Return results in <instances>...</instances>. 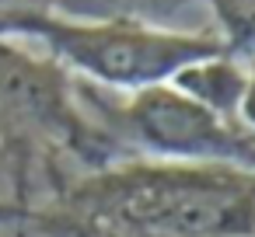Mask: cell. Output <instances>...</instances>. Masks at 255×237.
Returning a JSON list of instances; mask_svg holds the SVG:
<instances>
[{
    "instance_id": "4",
    "label": "cell",
    "mask_w": 255,
    "mask_h": 237,
    "mask_svg": "<svg viewBox=\"0 0 255 237\" xmlns=\"http://www.w3.org/2000/svg\"><path fill=\"white\" fill-rule=\"evenodd\" d=\"M25 133L60 140L88 160H98V150L105 147L70 101V77L56 60H35L0 42V143L25 140Z\"/></svg>"
},
{
    "instance_id": "7",
    "label": "cell",
    "mask_w": 255,
    "mask_h": 237,
    "mask_svg": "<svg viewBox=\"0 0 255 237\" xmlns=\"http://www.w3.org/2000/svg\"><path fill=\"white\" fill-rule=\"evenodd\" d=\"M238 119H241V126L255 136V56L245 60V94H241Z\"/></svg>"
},
{
    "instance_id": "1",
    "label": "cell",
    "mask_w": 255,
    "mask_h": 237,
    "mask_svg": "<svg viewBox=\"0 0 255 237\" xmlns=\"http://www.w3.org/2000/svg\"><path fill=\"white\" fill-rule=\"evenodd\" d=\"M126 237H255V171L123 160L91 167L60 202Z\"/></svg>"
},
{
    "instance_id": "5",
    "label": "cell",
    "mask_w": 255,
    "mask_h": 237,
    "mask_svg": "<svg viewBox=\"0 0 255 237\" xmlns=\"http://www.w3.org/2000/svg\"><path fill=\"white\" fill-rule=\"evenodd\" d=\"M168 84L175 91H182L185 98L199 101L203 108L217 112L220 119L241 122L238 108H241V94H245V60L238 53H220V56L196 60V63L182 67Z\"/></svg>"
},
{
    "instance_id": "6",
    "label": "cell",
    "mask_w": 255,
    "mask_h": 237,
    "mask_svg": "<svg viewBox=\"0 0 255 237\" xmlns=\"http://www.w3.org/2000/svg\"><path fill=\"white\" fill-rule=\"evenodd\" d=\"M220 39L238 56H255V0H210Z\"/></svg>"
},
{
    "instance_id": "3",
    "label": "cell",
    "mask_w": 255,
    "mask_h": 237,
    "mask_svg": "<svg viewBox=\"0 0 255 237\" xmlns=\"http://www.w3.org/2000/svg\"><path fill=\"white\" fill-rule=\"evenodd\" d=\"M119 140L147 160L168 164H227L255 171V136L227 122L171 84L126 94L119 108Z\"/></svg>"
},
{
    "instance_id": "8",
    "label": "cell",
    "mask_w": 255,
    "mask_h": 237,
    "mask_svg": "<svg viewBox=\"0 0 255 237\" xmlns=\"http://www.w3.org/2000/svg\"><path fill=\"white\" fill-rule=\"evenodd\" d=\"M21 209H25V199L21 195L18 199H0V227H14L18 216H21Z\"/></svg>"
},
{
    "instance_id": "2",
    "label": "cell",
    "mask_w": 255,
    "mask_h": 237,
    "mask_svg": "<svg viewBox=\"0 0 255 237\" xmlns=\"http://www.w3.org/2000/svg\"><path fill=\"white\" fill-rule=\"evenodd\" d=\"M0 35H35L63 70L123 94L168 84L182 67L231 53L217 32H178L133 18H70L53 11L18 14L0 25Z\"/></svg>"
}]
</instances>
